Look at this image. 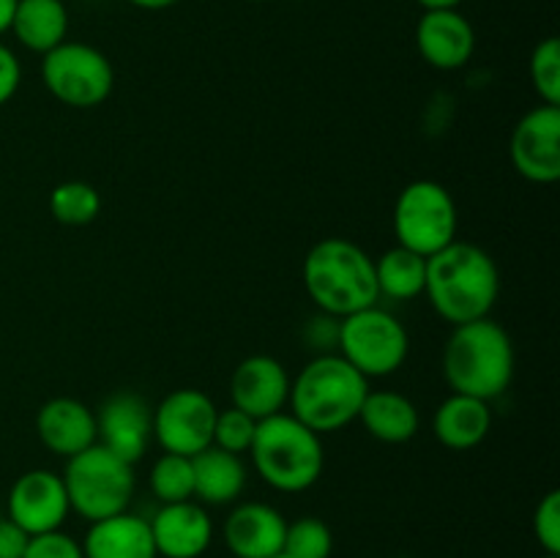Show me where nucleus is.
<instances>
[{
	"label": "nucleus",
	"mask_w": 560,
	"mask_h": 558,
	"mask_svg": "<svg viewBox=\"0 0 560 558\" xmlns=\"http://www.w3.org/2000/svg\"><path fill=\"white\" fill-rule=\"evenodd\" d=\"M424 293L432 310L452 326L490 317L501 295V271L490 252L468 241H452L427 257Z\"/></svg>",
	"instance_id": "obj_1"
},
{
	"label": "nucleus",
	"mask_w": 560,
	"mask_h": 558,
	"mask_svg": "<svg viewBox=\"0 0 560 558\" xmlns=\"http://www.w3.org/2000/svg\"><path fill=\"white\" fill-rule=\"evenodd\" d=\"M443 377L452 392L498 399L514 377V345L506 328L492 317L454 326L443 348Z\"/></svg>",
	"instance_id": "obj_2"
},
{
	"label": "nucleus",
	"mask_w": 560,
	"mask_h": 558,
	"mask_svg": "<svg viewBox=\"0 0 560 558\" xmlns=\"http://www.w3.org/2000/svg\"><path fill=\"white\" fill-rule=\"evenodd\" d=\"M370 381L339 353L315 356L290 381V414L312 432H337L359 419Z\"/></svg>",
	"instance_id": "obj_3"
},
{
	"label": "nucleus",
	"mask_w": 560,
	"mask_h": 558,
	"mask_svg": "<svg viewBox=\"0 0 560 558\" xmlns=\"http://www.w3.org/2000/svg\"><path fill=\"white\" fill-rule=\"evenodd\" d=\"M304 288L326 315L345 317L377 304L375 257L348 239H323L304 257Z\"/></svg>",
	"instance_id": "obj_4"
},
{
	"label": "nucleus",
	"mask_w": 560,
	"mask_h": 558,
	"mask_svg": "<svg viewBox=\"0 0 560 558\" xmlns=\"http://www.w3.org/2000/svg\"><path fill=\"white\" fill-rule=\"evenodd\" d=\"M249 454L257 476L279 492L310 490L326 465L320 435L284 410L257 421Z\"/></svg>",
	"instance_id": "obj_5"
},
{
	"label": "nucleus",
	"mask_w": 560,
	"mask_h": 558,
	"mask_svg": "<svg viewBox=\"0 0 560 558\" xmlns=\"http://www.w3.org/2000/svg\"><path fill=\"white\" fill-rule=\"evenodd\" d=\"M60 476L71 512L88 523L126 512L135 498V465L120 460L102 443H93L85 452L69 457Z\"/></svg>",
	"instance_id": "obj_6"
},
{
	"label": "nucleus",
	"mask_w": 560,
	"mask_h": 558,
	"mask_svg": "<svg viewBox=\"0 0 560 558\" xmlns=\"http://www.w3.org/2000/svg\"><path fill=\"white\" fill-rule=\"evenodd\" d=\"M459 213L452 191L438 181H413L394 202V235L397 246L432 257L457 241Z\"/></svg>",
	"instance_id": "obj_7"
},
{
	"label": "nucleus",
	"mask_w": 560,
	"mask_h": 558,
	"mask_svg": "<svg viewBox=\"0 0 560 558\" xmlns=\"http://www.w3.org/2000/svg\"><path fill=\"white\" fill-rule=\"evenodd\" d=\"M337 353L366 381L394 375L410 353L408 328L392 312L372 304L339 321Z\"/></svg>",
	"instance_id": "obj_8"
},
{
	"label": "nucleus",
	"mask_w": 560,
	"mask_h": 558,
	"mask_svg": "<svg viewBox=\"0 0 560 558\" xmlns=\"http://www.w3.org/2000/svg\"><path fill=\"white\" fill-rule=\"evenodd\" d=\"M42 80L66 107L93 109L113 93L115 69L102 49L85 42H63L44 53Z\"/></svg>",
	"instance_id": "obj_9"
},
{
	"label": "nucleus",
	"mask_w": 560,
	"mask_h": 558,
	"mask_svg": "<svg viewBox=\"0 0 560 558\" xmlns=\"http://www.w3.org/2000/svg\"><path fill=\"white\" fill-rule=\"evenodd\" d=\"M217 410L200 388H175L153 408V438L167 454L195 457L213 443Z\"/></svg>",
	"instance_id": "obj_10"
},
{
	"label": "nucleus",
	"mask_w": 560,
	"mask_h": 558,
	"mask_svg": "<svg viewBox=\"0 0 560 558\" xmlns=\"http://www.w3.org/2000/svg\"><path fill=\"white\" fill-rule=\"evenodd\" d=\"M514 170L534 184L560 178V107L539 104L520 118L509 140Z\"/></svg>",
	"instance_id": "obj_11"
},
{
	"label": "nucleus",
	"mask_w": 560,
	"mask_h": 558,
	"mask_svg": "<svg viewBox=\"0 0 560 558\" xmlns=\"http://www.w3.org/2000/svg\"><path fill=\"white\" fill-rule=\"evenodd\" d=\"M5 507H9V518L27 536L60 531L71 512L63 476L47 468H33L16 476Z\"/></svg>",
	"instance_id": "obj_12"
},
{
	"label": "nucleus",
	"mask_w": 560,
	"mask_h": 558,
	"mask_svg": "<svg viewBox=\"0 0 560 558\" xmlns=\"http://www.w3.org/2000/svg\"><path fill=\"white\" fill-rule=\"evenodd\" d=\"M153 438V408L135 392H118L104 399L96 414V443L135 465Z\"/></svg>",
	"instance_id": "obj_13"
},
{
	"label": "nucleus",
	"mask_w": 560,
	"mask_h": 558,
	"mask_svg": "<svg viewBox=\"0 0 560 558\" xmlns=\"http://www.w3.org/2000/svg\"><path fill=\"white\" fill-rule=\"evenodd\" d=\"M290 397V375L282 361L273 356H249L241 361L230 377V399L233 408L249 414L255 421L282 414Z\"/></svg>",
	"instance_id": "obj_14"
},
{
	"label": "nucleus",
	"mask_w": 560,
	"mask_h": 558,
	"mask_svg": "<svg viewBox=\"0 0 560 558\" xmlns=\"http://www.w3.org/2000/svg\"><path fill=\"white\" fill-rule=\"evenodd\" d=\"M416 47L432 69H463L474 58L476 31L457 9H432L416 25Z\"/></svg>",
	"instance_id": "obj_15"
},
{
	"label": "nucleus",
	"mask_w": 560,
	"mask_h": 558,
	"mask_svg": "<svg viewBox=\"0 0 560 558\" xmlns=\"http://www.w3.org/2000/svg\"><path fill=\"white\" fill-rule=\"evenodd\" d=\"M288 520L262 501L238 503L222 525V539L235 558H273L282 553Z\"/></svg>",
	"instance_id": "obj_16"
},
{
	"label": "nucleus",
	"mask_w": 560,
	"mask_h": 558,
	"mask_svg": "<svg viewBox=\"0 0 560 558\" xmlns=\"http://www.w3.org/2000/svg\"><path fill=\"white\" fill-rule=\"evenodd\" d=\"M148 523L162 558H200L213 542L211 514L195 501L162 503Z\"/></svg>",
	"instance_id": "obj_17"
},
{
	"label": "nucleus",
	"mask_w": 560,
	"mask_h": 558,
	"mask_svg": "<svg viewBox=\"0 0 560 558\" xmlns=\"http://www.w3.org/2000/svg\"><path fill=\"white\" fill-rule=\"evenodd\" d=\"M38 441L60 457H74L96 443V414L74 397H52L36 414Z\"/></svg>",
	"instance_id": "obj_18"
},
{
	"label": "nucleus",
	"mask_w": 560,
	"mask_h": 558,
	"mask_svg": "<svg viewBox=\"0 0 560 558\" xmlns=\"http://www.w3.org/2000/svg\"><path fill=\"white\" fill-rule=\"evenodd\" d=\"M80 547L85 558H159L151 523L129 509L91 523Z\"/></svg>",
	"instance_id": "obj_19"
},
{
	"label": "nucleus",
	"mask_w": 560,
	"mask_h": 558,
	"mask_svg": "<svg viewBox=\"0 0 560 558\" xmlns=\"http://www.w3.org/2000/svg\"><path fill=\"white\" fill-rule=\"evenodd\" d=\"M490 403L457 392H452L438 405L435 419H432L435 438L446 449H454V452H468V449L479 446L490 435Z\"/></svg>",
	"instance_id": "obj_20"
},
{
	"label": "nucleus",
	"mask_w": 560,
	"mask_h": 558,
	"mask_svg": "<svg viewBox=\"0 0 560 558\" xmlns=\"http://www.w3.org/2000/svg\"><path fill=\"white\" fill-rule=\"evenodd\" d=\"M191 470H195V498H200L202 507L233 503L246 487V468L238 454H230L219 446H208L195 454Z\"/></svg>",
	"instance_id": "obj_21"
},
{
	"label": "nucleus",
	"mask_w": 560,
	"mask_h": 558,
	"mask_svg": "<svg viewBox=\"0 0 560 558\" xmlns=\"http://www.w3.org/2000/svg\"><path fill=\"white\" fill-rule=\"evenodd\" d=\"M359 419L364 430L381 443H408L421 427V416L413 399L399 392H388V388L366 392Z\"/></svg>",
	"instance_id": "obj_22"
},
{
	"label": "nucleus",
	"mask_w": 560,
	"mask_h": 558,
	"mask_svg": "<svg viewBox=\"0 0 560 558\" xmlns=\"http://www.w3.org/2000/svg\"><path fill=\"white\" fill-rule=\"evenodd\" d=\"M11 33L22 47L44 55L66 42L69 11H66L63 0H20Z\"/></svg>",
	"instance_id": "obj_23"
},
{
	"label": "nucleus",
	"mask_w": 560,
	"mask_h": 558,
	"mask_svg": "<svg viewBox=\"0 0 560 558\" xmlns=\"http://www.w3.org/2000/svg\"><path fill=\"white\" fill-rule=\"evenodd\" d=\"M375 282L381 299L383 295L392 301L419 299L427 282V257L405 246H394L375 260Z\"/></svg>",
	"instance_id": "obj_24"
},
{
	"label": "nucleus",
	"mask_w": 560,
	"mask_h": 558,
	"mask_svg": "<svg viewBox=\"0 0 560 558\" xmlns=\"http://www.w3.org/2000/svg\"><path fill=\"white\" fill-rule=\"evenodd\" d=\"M98 211H102V195L96 191V186L85 184V181H66L49 191V213L60 224L80 228V224L93 222Z\"/></svg>",
	"instance_id": "obj_25"
},
{
	"label": "nucleus",
	"mask_w": 560,
	"mask_h": 558,
	"mask_svg": "<svg viewBox=\"0 0 560 558\" xmlns=\"http://www.w3.org/2000/svg\"><path fill=\"white\" fill-rule=\"evenodd\" d=\"M148 485L156 496L159 503H178L195 498V470H191V457L184 454H167L153 463L148 474Z\"/></svg>",
	"instance_id": "obj_26"
},
{
	"label": "nucleus",
	"mask_w": 560,
	"mask_h": 558,
	"mask_svg": "<svg viewBox=\"0 0 560 558\" xmlns=\"http://www.w3.org/2000/svg\"><path fill=\"white\" fill-rule=\"evenodd\" d=\"M334 534L320 518H299L284 531L282 556L288 558H331Z\"/></svg>",
	"instance_id": "obj_27"
},
{
	"label": "nucleus",
	"mask_w": 560,
	"mask_h": 558,
	"mask_svg": "<svg viewBox=\"0 0 560 558\" xmlns=\"http://www.w3.org/2000/svg\"><path fill=\"white\" fill-rule=\"evenodd\" d=\"M530 82L539 98L552 107H560V42L558 38H545L530 53Z\"/></svg>",
	"instance_id": "obj_28"
},
{
	"label": "nucleus",
	"mask_w": 560,
	"mask_h": 558,
	"mask_svg": "<svg viewBox=\"0 0 560 558\" xmlns=\"http://www.w3.org/2000/svg\"><path fill=\"white\" fill-rule=\"evenodd\" d=\"M257 421L249 414L238 408L217 410V421H213V443L211 446L224 449L230 454L249 452L252 441H255Z\"/></svg>",
	"instance_id": "obj_29"
},
{
	"label": "nucleus",
	"mask_w": 560,
	"mask_h": 558,
	"mask_svg": "<svg viewBox=\"0 0 560 558\" xmlns=\"http://www.w3.org/2000/svg\"><path fill=\"white\" fill-rule=\"evenodd\" d=\"M534 536L547 556H560V492L550 490L534 512Z\"/></svg>",
	"instance_id": "obj_30"
},
{
	"label": "nucleus",
	"mask_w": 560,
	"mask_h": 558,
	"mask_svg": "<svg viewBox=\"0 0 560 558\" xmlns=\"http://www.w3.org/2000/svg\"><path fill=\"white\" fill-rule=\"evenodd\" d=\"M22 558H85L82 547L74 536L63 534V531H49V534L31 536Z\"/></svg>",
	"instance_id": "obj_31"
},
{
	"label": "nucleus",
	"mask_w": 560,
	"mask_h": 558,
	"mask_svg": "<svg viewBox=\"0 0 560 558\" xmlns=\"http://www.w3.org/2000/svg\"><path fill=\"white\" fill-rule=\"evenodd\" d=\"M339 321L342 317H334L320 312V315L310 317L304 328V339L312 350H317V356L323 353H337L339 348Z\"/></svg>",
	"instance_id": "obj_32"
},
{
	"label": "nucleus",
	"mask_w": 560,
	"mask_h": 558,
	"mask_svg": "<svg viewBox=\"0 0 560 558\" xmlns=\"http://www.w3.org/2000/svg\"><path fill=\"white\" fill-rule=\"evenodd\" d=\"M20 82H22L20 58L14 55V49L0 44V107L14 98V93L20 91Z\"/></svg>",
	"instance_id": "obj_33"
},
{
	"label": "nucleus",
	"mask_w": 560,
	"mask_h": 558,
	"mask_svg": "<svg viewBox=\"0 0 560 558\" xmlns=\"http://www.w3.org/2000/svg\"><path fill=\"white\" fill-rule=\"evenodd\" d=\"M27 542H31V536L9 514L0 518V558H22L25 556Z\"/></svg>",
	"instance_id": "obj_34"
},
{
	"label": "nucleus",
	"mask_w": 560,
	"mask_h": 558,
	"mask_svg": "<svg viewBox=\"0 0 560 558\" xmlns=\"http://www.w3.org/2000/svg\"><path fill=\"white\" fill-rule=\"evenodd\" d=\"M16 3H20V0H0V36L11 31V22H14V14H16Z\"/></svg>",
	"instance_id": "obj_35"
},
{
	"label": "nucleus",
	"mask_w": 560,
	"mask_h": 558,
	"mask_svg": "<svg viewBox=\"0 0 560 558\" xmlns=\"http://www.w3.org/2000/svg\"><path fill=\"white\" fill-rule=\"evenodd\" d=\"M129 3L145 11H164V9H173V5L180 3V0H129Z\"/></svg>",
	"instance_id": "obj_36"
},
{
	"label": "nucleus",
	"mask_w": 560,
	"mask_h": 558,
	"mask_svg": "<svg viewBox=\"0 0 560 558\" xmlns=\"http://www.w3.org/2000/svg\"><path fill=\"white\" fill-rule=\"evenodd\" d=\"M416 3H419L424 11H432V9H457L463 0H416Z\"/></svg>",
	"instance_id": "obj_37"
},
{
	"label": "nucleus",
	"mask_w": 560,
	"mask_h": 558,
	"mask_svg": "<svg viewBox=\"0 0 560 558\" xmlns=\"http://www.w3.org/2000/svg\"><path fill=\"white\" fill-rule=\"evenodd\" d=\"M539 558H560V556H547V553H545V556H539Z\"/></svg>",
	"instance_id": "obj_38"
},
{
	"label": "nucleus",
	"mask_w": 560,
	"mask_h": 558,
	"mask_svg": "<svg viewBox=\"0 0 560 558\" xmlns=\"http://www.w3.org/2000/svg\"><path fill=\"white\" fill-rule=\"evenodd\" d=\"M273 558H288V556H282V553H279V556H273Z\"/></svg>",
	"instance_id": "obj_39"
},
{
	"label": "nucleus",
	"mask_w": 560,
	"mask_h": 558,
	"mask_svg": "<svg viewBox=\"0 0 560 558\" xmlns=\"http://www.w3.org/2000/svg\"><path fill=\"white\" fill-rule=\"evenodd\" d=\"M255 3H262V0H255Z\"/></svg>",
	"instance_id": "obj_40"
}]
</instances>
